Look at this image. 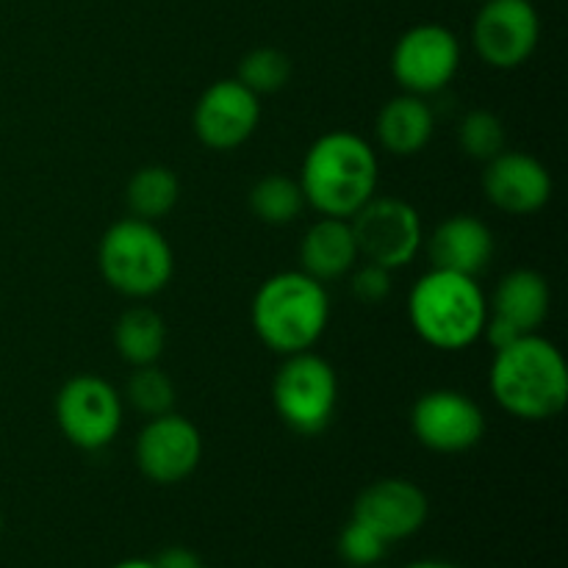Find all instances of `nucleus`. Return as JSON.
Instances as JSON below:
<instances>
[{"instance_id": "obj_1", "label": "nucleus", "mask_w": 568, "mask_h": 568, "mask_svg": "<svg viewBox=\"0 0 568 568\" xmlns=\"http://www.w3.org/2000/svg\"><path fill=\"white\" fill-rule=\"evenodd\" d=\"M491 397L505 414L521 422H549L568 403V366L564 353L538 333L494 349L488 372Z\"/></svg>"}, {"instance_id": "obj_2", "label": "nucleus", "mask_w": 568, "mask_h": 568, "mask_svg": "<svg viewBox=\"0 0 568 568\" xmlns=\"http://www.w3.org/2000/svg\"><path fill=\"white\" fill-rule=\"evenodd\" d=\"M381 164L364 136L353 131L322 133L308 148L300 172L305 203L322 216L349 220L377 192Z\"/></svg>"}, {"instance_id": "obj_3", "label": "nucleus", "mask_w": 568, "mask_h": 568, "mask_svg": "<svg viewBox=\"0 0 568 568\" xmlns=\"http://www.w3.org/2000/svg\"><path fill=\"white\" fill-rule=\"evenodd\" d=\"M255 336L277 355L305 353L325 333L331 320V300L325 283L314 281L303 270L277 272L266 277L250 308Z\"/></svg>"}, {"instance_id": "obj_4", "label": "nucleus", "mask_w": 568, "mask_h": 568, "mask_svg": "<svg viewBox=\"0 0 568 568\" xmlns=\"http://www.w3.org/2000/svg\"><path fill=\"white\" fill-rule=\"evenodd\" d=\"M408 320L422 342L444 353H458L483 336L488 300L477 277L430 266L410 288Z\"/></svg>"}, {"instance_id": "obj_5", "label": "nucleus", "mask_w": 568, "mask_h": 568, "mask_svg": "<svg viewBox=\"0 0 568 568\" xmlns=\"http://www.w3.org/2000/svg\"><path fill=\"white\" fill-rule=\"evenodd\" d=\"M98 266L103 281L122 297L148 300L170 286L175 253L155 222L125 216L100 239Z\"/></svg>"}, {"instance_id": "obj_6", "label": "nucleus", "mask_w": 568, "mask_h": 568, "mask_svg": "<svg viewBox=\"0 0 568 568\" xmlns=\"http://www.w3.org/2000/svg\"><path fill=\"white\" fill-rule=\"evenodd\" d=\"M272 405L288 430L297 436H320L336 416V369L311 349L286 355L272 381Z\"/></svg>"}, {"instance_id": "obj_7", "label": "nucleus", "mask_w": 568, "mask_h": 568, "mask_svg": "<svg viewBox=\"0 0 568 568\" xmlns=\"http://www.w3.org/2000/svg\"><path fill=\"white\" fill-rule=\"evenodd\" d=\"M358 255L369 264L394 272L408 266L425 242L419 211L399 197H372L349 216Z\"/></svg>"}, {"instance_id": "obj_8", "label": "nucleus", "mask_w": 568, "mask_h": 568, "mask_svg": "<svg viewBox=\"0 0 568 568\" xmlns=\"http://www.w3.org/2000/svg\"><path fill=\"white\" fill-rule=\"evenodd\" d=\"M55 425L72 447L98 453L122 427V397L98 375H78L55 394Z\"/></svg>"}, {"instance_id": "obj_9", "label": "nucleus", "mask_w": 568, "mask_h": 568, "mask_svg": "<svg viewBox=\"0 0 568 568\" xmlns=\"http://www.w3.org/2000/svg\"><path fill=\"white\" fill-rule=\"evenodd\" d=\"M541 20L530 0H483L471 22V44L494 70H516L536 53Z\"/></svg>"}, {"instance_id": "obj_10", "label": "nucleus", "mask_w": 568, "mask_h": 568, "mask_svg": "<svg viewBox=\"0 0 568 568\" xmlns=\"http://www.w3.org/2000/svg\"><path fill=\"white\" fill-rule=\"evenodd\" d=\"M410 430L416 442L438 455H460L486 436V414L480 405L455 388L422 394L410 408Z\"/></svg>"}, {"instance_id": "obj_11", "label": "nucleus", "mask_w": 568, "mask_h": 568, "mask_svg": "<svg viewBox=\"0 0 568 568\" xmlns=\"http://www.w3.org/2000/svg\"><path fill=\"white\" fill-rule=\"evenodd\" d=\"M460 67V44L449 28L422 22L408 28L392 50V72L403 92L436 94L447 87Z\"/></svg>"}, {"instance_id": "obj_12", "label": "nucleus", "mask_w": 568, "mask_h": 568, "mask_svg": "<svg viewBox=\"0 0 568 568\" xmlns=\"http://www.w3.org/2000/svg\"><path fill=\"white\" fill-rule=\"evenodd\" d=\"M133 455H136L139 471L148 480L159 486H175L197 471L203 460V436L186 416L170 410V414L148 419V425L139 430Z\"/></svg>"}, {"instance_id": "obj_13", "label": "nucleus", "mask_w": 568, "mask_h": 568, "mask_svg": "<svg viewBox=\"0 0 568 568\" xmlns=\"http://www.w3.org/2000/svg\"><path fill=\"white\" fill-rule=\"evenodd\" d=\"M194 133L211 150H236L247 142L261 122V98L236 78L216 81L194 105Z\"/></svg>"}, {"instance_id": "obj_14", "label": "nucleus", "mask_w": 568, "mask_h": 568, "mask_svg": "<svg viewBox=\"0 0 568 568\" xmlns=\"http://www.w3.org/2000/svg\"><path fill=\"white\" fill-rule=\"evenodd\" d=\"M427 510L430 505L416 483L403 480V477H386L358 494L353 519L364 521L377 536L394 544L419 532L427 521Z\"/></svg>"}, {"instance_id": "obj_15", "label": "nucleus", "mask_w": 568, "mask_h": 568, "mask_svg": "<svg viewBox=\"0 0 568 568\" xmlns=\"http://www.w3.org/2000/svg\"><path fill=\"white\" fill-rule=\"evenodd\" d=\"M483 192L494 209L514 216H527L541 211L552 197V175L547 166L527 153H503L486 161Z\"/></svg>"}, {"instance_id": "obj_16", "label": "nucleus", "mask_w": 568, "mask_h": 568, "mask_svg": "<svg viewBox=\"0 0 568 568\" xmlns=\"http://www.w3.org/2000/svg\"><path fill=\"white\" fill-rule=\"evenodd\" d=\"M433 270L460 272V275L477 277L488 270L494 258V233L483 220L471 214H453L438 222L436 231L422 242Z\"/></svg>"}, {"instance_id": "obj_17", "label": "nucleus", "mask_w": 568, "mask_h": 568, "mask_svg": "<svg viewBox=\"0 0 568 568\" xmlns=\"http://www.w3.org/2000/svg\"><path fill=\"white\" fill-rule=\"evenodd\" d=\"M549 303H552V294L541 272L514 270L494 288L488 316L508 325L519 336H527V333H538V327L547 322Z\"/></svg>"}, {"instance_id": "obj_18", "label": "nucleus", "mask_w": 568, "mask_h": 568, "mask_svg": "<svg viewBox=\"0 0 568 568\" xmlns=\"http://www.w3.org/2000/svg\"><path fill=\"white\" fill-rule=\"evenodd\" d=\"M358 261V244H355L349 220L320 216L300 242V270L320 283L349 275Z\"/></svg>"}, {"instance_id": "obj_19", "label": "nucleus", "mask_w": 568, "mask_h": 568, "mask_svg": "<svg viewBox=\"0 0 568 568\" xmlns=\"http://www.w3.org/2000/svg\"><path fill=\"white\" fill-rule=\"evenodd\" d=\"M375 131L383 150L399 155V159H408L430 144L433 133H436V114L425 103V98L403 92L383 105Z\"/></svg>"}, {"instance_id": "obj_20", "label": "nucleus", "mask_w": 568, "mask_h": 568, "mask_svg": "<svg viewBox=\"0 0 568 568\" xmlns=\"http://www.w3.org/2000/svg\"><path fill=\"white\" fill-rule=\"evenodd\" d=\"M114 347L125 364H155L166 347V325L159 311L148 308V305L128 308L114 325Z\"/></svg>"}, {"instance_id": "obj_21", "label": "nucleus", "mask_w": 568, "mask_h": 568, "mask_svg": "<svg viewBox=\"0 0 568 568\" xmlns=\"http://www.w3.org/2000/svg\"><path fill=\"white\" fill-rule=\"evenodd\" d=\"M181 200V183L170 166L148 164L139 166L125 186V203L131 209V216L144 222H159Z\"/></svg>"}, {"instance_id": "obj_22", "label": "nucleus", "mask_w": 568, "mask_h": 568, "mask_svg": "<svg viewBox=\"0 0 568 568\" xmlns=\"http://www.w3.org/2000/svg\"><path fill=\"white\" fill-rule=\"evenodd\" d=\"M305 209L303 189L294 178L272 172L250 189V211L258 216L264 225H292Z\"/></svg>"}, {"instance_id": "obj_23", "label": "nucleus", "mask_w": 568, "mask_h": 568, "mask_svg": "<svg viewBox=\"0 0 568 568\" xmlns=\"http://www.w3.org/2000/svg\"><path fill=\"white\" fill-rule=\"evenodd\" d=\"M125 399L144 419H155L175 408V383L155 364L133 366V375L128 377L125 386Z\"/></svg>"}, {"instance_id": "obj_24", "label": "nucleus", "mask_w": 568, "mask_h": 568, "mask_svg": "<svg viewBox=\"0 0 568 568\" xmlns=\"http://www.w3.org/2000/svg\"><path fill=\"white\" fill-rule=\"evenodd\" d=\"M292 78V61L283 50L277 48H255L239 64V78L250 92L261 94H275Z\"/></svg>"}, {"instance_id": "obj_25", "label": "nucleus", "mask_w": 568, "mask_h": 568, "mask_svg": "<svg viewBox=\"0 0 568 568\" xmlns=\"http://www.w3.org/2000/svg\"><path fill=\"white\" fill-rule=\"evenodd\" d=\"M505 139H508L505 136V122L494 111L475 109L460 120L458 142L469 159L483 161V164L497 159L505 150Z\"/></svg>"}, {"instance_id": "obj_26", "label": "nucleus", "mask_w": 568, "mask_h": 568, "mask_svg": "<svg viewBox=\"0 0 568 568\" xmlns=\"http://www.w3.org/2000/svg\"><path fill=\"white\" fill-rule=\"evenodd\" d=\"M388 541L377 536L372 527H366L364 521L353 519L338 536V555L347 566L353 568H369L377 566L386 555Z\"/></svg>"}, {"instance_id": "obj_27", "label": "nucleus", "mask_w": 568, "mask_h": 568, "mask_svg": "<svg viewBox=\"0 0 568 568\" xmlns=\"http://www.w3.org/2000/svg\"><path fill=\"white\" fill-rule=\"evenodd\" d=\"M349 292L361 305H381L392 294V272L366 261L364 266L353 270Z\"/></svg>"}, {"instance_id": "obj_28", "label": "nucleus", "mask_w": 568, "mask_h": 568, "mask_svg": "<svg viewBox=\"0 0 568 568\" xmlns=\"http://www.w3.org/2000/svg\"><path fill=\"white\" fill-rule=\"evenodd\" d=\"M155 568H203V560L197 558V552L186 547H170L153 560Z\"/></svg>"}, {"instance_id": "obj_29", "label": "nucleus", "mask_w": 568, "mask_h": 568, "mask_svg": "<svg viewBox=\"0 0 568 568\" xmlns=\"http://www.w3.org/2000/svg\"><path fill=\"white\" fill-rule=\"evenodd\" d=\"M408 568H458L455 564H444V560H419V564L408 566Z\"/></svg>"}, {"instance_id": "obj_30", "label": "nucleus", "mask_w": 568, "mask_h": 568, "mask_svg": "<svg viewBox=\"0 0 568 568\" xmlns=\"http://www.w3.org/2000/svg\"><path fill=\"white\" fill-rule=\"evenodd\" d=\"M114 568H155V566L150 564V560H139V558H133V560H122V564H116Z\"/></svg>"}, {"instance_id": "obj_31", "label": "nucleus", "mask_w": 568, "mask_h": 568, "mask_svg": "<svg viewBox=\"0 0 568 568\" xmlns=\"http://www.w3.org/2000/svg\"><path fill=\"white\" fill-rule=\"evenodd\" d=\"M0 532H3V510H0Z\"/></svg>"}, {"instance_id": "obj_32", "label": "nucleus", "mask_w": 568, "mask_h": 568, "mask_svg": "<svg viewBox=\"0 0 568 568\" xmlns=\"http://www.w3.org/2000/svg\"><path fill=\"white\" fill-rule=\"evenodd\" d=\"M369 568H381V566H369Z\"/></svg>"}, {"instance_id": "obj_33", "label": "nucleus", "mask_w": 568, "mask_h": 568, "mask_svg": "<svg viewBox=\"0 0 568 568\" xmlns=\"http://www.w3.org/2000/svg\"><path fill=\"white\" fill-rule=\"evenodd\" d=\"M480 3H483V0H480Z\"/></svg>"}]
</instances>
